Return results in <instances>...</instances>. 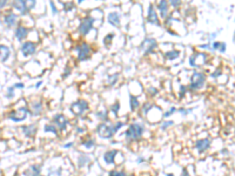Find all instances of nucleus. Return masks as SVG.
I'll use <instances>...</instances> for the list:
<instances>
[{
  "label": "nucleus",
  "mask_w": 235,
  "mask_h": 176,
  "mask_svg": "<svg viewBox=\"0 0 235 176\" xmlns=\"http://www.w3.org/2000/svg\"><path fill=\"white\" fill-rule=\"evenodd\" d=\"M123 124H125L123 122H118L114 126L113 124H107V123H101V124L98 126V134L104 139H111Z\"/></svg>",
  "instance_id": "obj_1"
},
{
  "label": "nucleus",
  "mask_w": 235,
  "mask_h": 176,
  "mask_svg": "<svg viewBox=\"0 0 235 176\" xmlns=\"http://www.w3.org/2000/svg\"><path fill=\"white\" fill-rule=\"evenodd\" d=\"M143 132H145V126L140 122H135L128 127L125 135L127 140H138L142 136Z\"/></svg>",
  "instance_id": "obj_2"
},
{
  "label": "nucleus",
  "mask_w": 235,
  "mask_h": 176,
  "mask_svg": "<svg viewBox=\"0 0 235 176\" xmlns=\"http://www.w3.org/2000/svg\"><path fill=\"white\" fill-rule=\"evenodd\" d=\"M203 82H204V75H203V73L195 71V72H193L192 77H191L189 88H191V89H193V91H196V89H199V88L202 87Z\"/></svg>",
  "instance_id": "obj_3"
},
{
  "label": "nucleus",
  "mask_w": 235,
  "mask_h": 176,
  "mask_svg": "<svg viewBox=\"0 0 235 176\" xmlns=\"http://www.w3.org/2000/svg\"><path fill=\"white\" fill-rule=\"evenodd\" d=\"M28 109L27 107H21V108H19L17 112H12L8 114V117L11 120L15 121V122H20V121H24L26 119V116L28 114Z\"/></svg>",
  "instance_id": "obj_4"
},
{
  "label": "nucleus",
  "mask_w": 235,
  "mask_h": 176,
  "mask_svg": "<svg viewBox=\"0 0 235 176\" xmlns=\"http://www.w3.org/2000/svg\"><path fill=\"white\" fill-rule=\"evenodd\" d=\"M87 108H88V105H87V101H85V100L76 101V102H74V103L70 107V109H71L76 116L82 115V113H84L85 110H87Z\"/></svg>",
  "instance_id": "obj_5"
},
{
  "label": "nucleus",
  "mask_w": 235,
  "mask_h": 176,
  "mask_svg": "<svg viewBox=\"0 0 235 176\" xmlns=\"http://www.w3.org/2000/svg\"><path fill=\"white\" fill-rule=\"evenodd\" d=\"M75 50L79 52V55H78V59H79L80 61H84V60H87L88 56H90V53H91V47L86 42H82L81 45L76 46Z\"/></svg>",
  "instance_id": "obj_6"
},
{
  "label": "nucleus",
  "mask_w": 235,
  "mask_h": 176,
  "mask_svg": "<svg viewBox=\"0 0 235 176\" xmlns=\"http://www.w3.org/2000/svg\"><path fill=\"white\" fill-rule=\"evenodd\" d=\"M93 22H94V18L90 17V18H85L81 21L80 26H79V33L82 35H86L88 32L92 29L93 27Z\"/></svg>",
  "instance_id": "obj_7"
},
{
  "label": "nucleus",
  "mask_w": 235,
  "mask_h": 176,
  "mask_svg": "<svg viewBox=\"0 0 235 176\" xmlns=\"http://www.w3.org/2000/svg\"><path fill=\"white\" fill-rule=\"evenodd\" d=\"M156 46H158V44H156L155 39L147 38V39H145V40H143V42L141 45V48L143 50L145 54H149V53H152L155 50Z\"/></svg>",
  "instance_id": "obj_8"
},
{
  "label": "nucleus",
  "mask_w": 235,
  "mask_h": 176,
  "mask_svg": "<svg viewBox=\"0 0 235 176\" xmlns=\"http://www.w3.org/2000/svg\"><path fill=\"white\" fill-rule=\"evenodd\" d=\"M53 122L59 127V129H61V130H64V129L66 128V126H67V123H68L67 119H66V117H65L62 114H56V115H54Z\"/></svg>",
  "instance_id": "obj_9"
},
{
  "label": "nucleus",
  "mask_w": 235,
  "mask_h": 176,
  "mask_svg": "<svg viewBox=\"0 0 235 176\" xmlns=\"http://www.w3.org/2000/svg\"><path fill=\"white\" fill-rule=\"evenodd\" d=\"M34 52H35V45H34L33 42H31V41L24 42V45L21 46V53H23L25 56L32 55Z\"/></svg>",
  "instance_id": "obj_10"
},
{
  "label": "nucleus",
  "mask_w": 235,
  "mask_h": 176,
  "mask_svg": "<svg viewBox=\"0 0 235 176\" xmlns=\"http://www.w3.org/2000/svg\"><path fill=\"white\" fill-rule=\"evenodd\" d=\"M147 20L151 24H154L156 26H159L160 22H159V18H158V14L154 11V7L153 5H149V8H148V15H147Z\"/></svg>",
  "instance_id": "obj_11"
},
{
  "label": "nucleus",
  "mask_w": 235,
  "mask_h": 176,
  "mask_svg": "<svg viewBox=\"0 0 235 176\" xmlns=\"http://www.w3.org/2000/svg\"><path fill=\"white\" fill-rule=\"evenodd\" d=\"M13 7L17 8L21 14H26L29 9V6H27V1H24V0H19V1L13 3Z\"/></svg>",
  "instance_id": "obj_12"
},
{
  "label": "nucleus",
  "mask_w": 235,
  "mask_h": 176,
  "mask_svg": "<svg viewBox=\"0 0 235 176\" xmlns=\"http://www.w3.org/2000/svg\"><path fill=\"white\" fill-rule=\"evenodd\" d=\"M209 146H210L209 139H202V140L196 141V143H195V147H196V149L199 152H204L206 149L209 148Z\"/></svg>",
  "instance_id": "obj_13"
},
{
  "label": "nucleus",
  "mask_w": 235,
  "mask_h": 176,
  "mask_svg": "<svg viewBox=\"0 0 235 176\" xmlns=\"http://www.w3.org/2000/svg\"><path fill=\"white\" fill-rule=\"evenodd\" d=\"M108 22L112 24L113 26H120V15L118 12H112L108 14Z\"/></svg>",
  "instance_id": "obj_14"
},
{
  "label": "nucleus",
  "mask_w": 235,
  "mask_h": 176,
  "mask_svg": "<svg viewBox=\"0 0 235 176\" xmlns=\"http://www.w3.org/2000/svg\"><path fill=\"white\" fill-rule=\"evenodd\" d=\"M118 154V150H110V152H106L104 154V160L107 164H112L114 162V157L115 155Z\"/></svg>",
  "instance_id": "obj_15"
},
{
  "label": "nucleus",
  "mask_w": 235,
  "mask_h": 176,
  "mask_svg": "<svg viewBox=\"0 0 235 176\" xmlns=\"http://www.w3.org/2000/svg\"><path fill=\"white\" fill-rule=\"evenodd\" d=\"M21 130L24 132V134L27 136V138H32V136L35 134L37 128H35L34 124H29V126H24L21 128Z\"/></svg>",
  "instance_id": "obj_16"
},
{
  "label": "nucleus",
  "mask_w": 235,
  "mask_h": 176,
  "mask_svg": "<svg viewBox=\"0 0 235 176\" xmlns=\"http://www.w3.org/2000/svg\"><path fill=\"white\" fill-rule=\"evenodd\" d=\"M40 169H41L40 165H39V164H34V165H32V167L25 173V175H26V176H39V175H40Z\"/></svg>",
  "instance_id": "obj_17"
},
{
  "label": "nucleus",
  "mask_w": 235,
  "mask_h": 176,
  "mask_svg": "<svg viewBox=\"0 0 235 176\" xmlns=\"http://www.w3.org/2000/svg\"><path fill=\"white\" fill-rule=\"evenodd\" d=\"M27 33H28V29H26L25 27H18L15 29V36H17L18 40H23V39H25Z\"/></svg>",
  "instance_id": "obj_18"
},
{
  "label": "nucleus",
  "mask_w": 235,
  "mask_h": 176,
  "mask_svg": "<svg viewBox=\"0 0 235 176\" xmlns=\"http://www.w3.org/2000/svg\"><path fill=\"white\" fill-rule=\"evenodd\" d=\"M4 20H5V24H6L7 26L12 27V26H14V24L17 22V15L13 14V13H9V14H7V15L5 17Z\"/></svg>",
  "instance_id": "obj_19"
},
{
  "label": "nucleus",
  "mask_w": 235,
  "mask_h": 176,
  "mask_svg": "<svg viewBox=\"0 0 235 176\" xmlns=\"http://www.w3.org/2000/svg\"><path fill=\"white\" fill-rule=\"evenodd\" d=\"M0 52H1V61L5 62L7 59H8L9 54H11V51H9V48H8L7 46L1 45V46H0Z\"/></svg>",
  "instance_id": "obj_20"
},
{
  "label": "nucleus",
  "mask_w": 235,
  "mask_h": 176,
  "mask_svg": "<svg viewBox=\"0 0 235 176\" xmlns=\"http://www.w3.org/2000/svg\"><path fill=\"white\" fill-rule=\"evenodd\" d=\"M159 9H160V13H161V17L165 18L166 15H167V11H168V4L167 1H165V0H161V1L159 3L158 5Z\"/></svg>",
  "instance_id": "obj_21"
},
{
  "label": "nucleus",
  "mask_w": 235,
  "mask_h": 176,
  "mask_svg": "<svg viewBox=\"0 0 235 176\" xmlns=\"http://www.w3.org/2000/svg\"><path fill=\"white\" fill-rule=\"evenodd\" d=\"M42 110V103L41 102H34L32 103V112L33 115H39Z\"/></svg>",
  "instance_id": "obj_22"
},
{
  "label": "nucleus",
  "mask_w": 235,
  "mask_h": 176,
  "mask_svg": "<svg viewBox=\"0 0 235 176\" xmlns=\"http://www.w3.org/2000/svg\"><path fill=\"white\" fill-rule=\"evenodd\" d=\"M179 55H180V52H179V51H169V52H167V53L165 54V56L167 58V59H169V60H174V59L179 58Z\"/></svg>",
  "instance_id": "obj_23"
},
{
  "label": "nucleus",
  "mask_w": 235,
  "mask_h": 176,
  "mask_svg": "<svg viewBox=\"0 0 235 176\" xmlns=\"http://www.w3.org/2000/svg\"><path fill=\"white\" fill-rule=\"evenodd\" d=\"M129 99H131V109L135 110L139 107V101H138V99H136V96H134V95H131Z\"/></svg>",
  "instance_id": "obj_24"
},
{
  "label": "nucleus",
  "mask_w": 235,
  "mask_h": 176,
  "mask_svg": "<svg viewBox=\"0 0 235 176\" xmlns=\"http://www.w3.org/2000/svg\"><path fill=\"white\" fill-rule=\"evenodd\" d=\"M90 162V159H88V156L87 155H80V159H79V167H84V165L86 163Z\"/></svg>",
  "instance_id": "obj_25"
},
{
  "label": "nucleus",
  "mask_w": 235,
  "mask_h": 176,
  "mask_svg": "<svg viewBox=\"0 0 235 176\" xmlns=\"http://www.w3.org/2000/svg\"><path fill=\"white\" fill-rule=\"evenodd\" d=\"M96 116L99 117V119L104 120V121H107V120H108V114H107V112H106V110H102V112H98Z\"/></svg>",
  "instance_id": "obj_26"
},
{
  "label": "nucleus",
  "mask_w": 235,
  "mask_h": 176,
  "mask_svg": "<svg viewBox=\"0 0 235 176\" xmlns=\"http://www.w3.org/2000/svg\"><path fill=\"white\" fill-rule=\"evenodd\" d=\"M45 132H50V133H54V134H58V132H56V128L53 126V124H46L45 126Z\"/></svg>",
  "instance_id": "obj_27"
},
{
  "label": "nucleus",
  "mask_w": 235,
  "mask_h": 176,
  "mask_svg": "<svg viewBox=\"0 0 235 176\" xmlns=\"http://www.w3.org/2000/svg\"><path fill=\"white\" fill-rule=\"evenodd\" d=\"M108 176H126V173L123 170H111Z\"/></svg>",
  "instance_id": "obj_28"
},
{
  "label": "nucleus",
  "mask_w": 235,
  "mask_h": 176,
  "mask_svg": "<svg viewBox=\"0 0 235 176\" xmlns=\"http://www.w3.org/2000/svg\"><path fill=\"white\" fill-rule=\"evenodd\" d=\"M118 77H119V74H114V75H111V76H108V85H111V86H113L114 83H115V81L118 80Z\"/></svg>",
  "instance_id": "obj_29"
},
{
  "label": "nucleus",
  "mask_w": 235,
  "mask_h": 176,
  "mask_svg": "<svg viewBox=\"0 0 235 176\" xmlns=\"http://www.w3.org/2000/svg\"><path fill=\"white\" fill-rule=\"evenodd\" d=\"M152 107H153V105L152 103H149V102H147V103H145L143 105V107H142V114H147V113H148L149 112V109L152 108Z\"/></svg>",
  "instance_id": "obj_30"
},
{
  "label": "nucleus",
  "mask_w": 235,
  "mask_h": 176,
  "mask_svg": "<svg viewBox=\"0 0 235 176\" xmlns=\"http://www.w3.org/2000/svg\"><path fill=\"white\" fill-rule=\"evenodd\" d=\"M198 56H199V53H195V54H193V55L189 58V65H191L192 67H196V65H195V60H196Z\"/></svg>",
  "instance_id": "obj_31"
},
{
  "label": "nucleus",
  "mask_w": 235,
  "mask_h": 176,
  "mask_svg": "<svg viewBox=\"0 0 235 176\" xmlns=\"http://www.w3.org/2000/svg\"><path fill=\"white\" fill-rule=\"evenodd\" d=\"M82 146H85L86 148H88V149H90V148H93V147H94V141H93V140L84 141V142H82Z\"/></svg>",
  "instance_id": "obj_32"
},
{
  "label": "nucleus",
  "mask_w": 235,
  "mask_h": 176,
  "mask_svg": "<svg viewBox=\"0 0 235 176\" xmlns=\"http://www.w3.org/2000/svg\"><path fill=\"white\" fill-rule=\"evenodd\" d=\"M119 109H120V105H119V103H114V105L111 106V110H112L115 115H118V112H119Z\"/></svg>",
  "instance_id": "obj_33"
},
{
  "label": "nucleus",
  "mask_w": 235,
  "mask_h": 176,
  "mask_svg": "<svg viewBox=\"0 0 235 176\" xmlns=\"http://www.w3.org/2000/svg\"><path fill=\"white\" fill-rule=\"evenodd\" d=\"M14 86H12V87H9L8 89H7V94H6V96L8 97V99H11V97L13 96V92H14Z\"/></svg>",
  "instance_id": "obj_34"
},
{
  "label": "nucleus",
  "mask_w": 235,
  "mask_h": 176,
  "mask_svg": "<svg viewBox=\"0 0 235 176\" xmlns=\"http://www.w3.org/2000/svg\"><path fill=\"white\" fill-rule=\"evenodd\" d=\"M113 36H114V34H108V35H106L105 36V40H104V42H105V45H108L110 42H111V40L113 39Z\"/></svg>",
  "instance_id": "obj_35"
},
{
  "label": "nucleus",
  "mask_w": 235,
  "mask_h": 176,
  "mask_svg": "<svg viewBox=\"0 0 235 176\" xmlns=\"http://www.w3.org/2000/svg\"><path fill=\"white\" fill-rule=\"evenodd\" d=\"M174 122L173 121H165L162 124H161V128L162 129H166V128H167V127H169V126H172Z\"/></svg>",
  "instance_id": "obj_36"
},
{
  "label": "nucleus",
  "mask_w": 235,
  "mask_h": 176,
  "mask_svg": "<svg viewBox=\"0 0 235 176\" xmlns=\"http://www.w3.org/2000/svg\"><path fill=\"white\" fill-rule=\"evenodd\" d=\"M64 6H65V11L66 12H68L71 8H73V4L72 3H66V4H64Z\"/></svg>",
  "instance_id": "obj_37"
},
{
  "label": "nucleus",
  "mask_w": 235,
  "mask_h": 176,
  "mask_svg": "<svg viewBox=\"0 0 235 176\" xmlns=\"http://www.w3.org/2000/svg\"><path fill=\"white\" fill-rule=\"evenodd\" d=\"M174 112H175V108H174V107H172V108H171L168 112H166V113L163 114V116H165V117H168V116H171Z\"/></svg>",
  "instance_id": "obj_38"
},
{
  "label": "nucleus",
  "mask_w": 235,
  "mask_h": 176,
  "mask_svg": "<svg viewBox=\"0 0 235 176\" xmlns=\"http://www.w3.org/2000/svg\"><path fill=\"white\" fill-rule=\"evenodd\" d=\"M171 5H172L173 7H179V6L181 5V3L179 1V0H172V1H171Z\"/></svg>",
  "instance_id": "obj_39"
},
{
  "label": "nucleus",
  "mask_w": 235,
  "mask_h": 176,
  "mask_svg": "<svg viewBox=\"0 0 235 176\" xmlns=\"http://www.w3.org/2000/svg\"><path fill=\"white\" fill-rule=\"evenodd\" d=\"M191 110H192V109H185V108H180V109H179V112H180L182 115H186V114L191 113Z\"/></svg>",
  "instance_id": "obj_40"
},
{
  "label": "nucleus",
  "mask_w": 235,
  "mask_h": 176,
  "mask_svg": "<svg viewBox=\"0 0 235 176\" xmlns=\"http://www.w3.org/2000/svg\"><path fill=\"white\" fill-rule=\"evenodd\" d=\"M220 74H221V69H218V71H215L214 73H212L210 76H213V77H218Z\"/></svg>",
  "instance_id": "obj_41"
},
{
  "label": "nucleus",
  "mask_w": 235,
  "mask_h": 176,
  "mask_svg": "<svg viewBox=\"0 0 235 176\" xmlns=\"http://www.w3.org/2000/svg\"><path fill=\"white\" fill-rule=\"evenodd\" d=\"M219 51L220 52H224V51H226V44H224V42H221V46H220V48H219Z\"/></svg>",
  "instance_id": "obj_42"
},
{
  "label": "nucleus",
  "mask_w": 235,
  "mask_h": 176,
  "mask_svg": "<svg viewBox=\"0 0 235 176\" xmlns=\"http://www.w3.org/2000/svg\"><path fill=\"white\" fill-rule=\"evenodd\" d=\"M50 5H51V8L53 9V12H54V13H56L58 11H56V7H55V5H54V3H53V1H51V3H50Z\"/></svg>",
  "instance_id": "obj_43"
},
{
  "label": "nucleus",
  "mask_w": 235,
  "mask_h": 176,
  "mask_svg": "<svg viewBox=\"0 0 235 176\" xmlns=\"http://www.w3.org/2000/svg\"><path fill=\"white\" fill-rule=\"evenodd\" d=\"M15 88H24V83H20V82H18L15 85H13Z\"/></svg>",
  "instance_id": "obj_44"
},
{
  "label": "nucleus",
  "mask_w": 235,
  "mask_h": 176,
  "mask_svg": "<svg viewBox=\"0 0 235 176\" xmlns=\"http://www.w3.org/2000/svg\"><path fill=\"white\" fill-rule=\"evenodd\" d=\"M200 48H208V50H212V47H210L209 44H207V45H202V46H200Z\"/></svg>",
  "instance_id": "obj_45"
},
{
  "label": "nucleus",
  "mask_w": 235,
  "mask_h": 176,
  "mask_svg": "<svg viewBox=\"0 0 235 176\" xmlns=\"http://www.w3.org/2000/svg\"><path fill=\"white\" fill-rule=\"evenodd\" d=\"M186 92V87L185 86H181V92H180V96H182V94H185Z\"/></svg>",
  "instance_id": "obj_46"
},
{
  "label": "nucleus",
  "mask_w": 235,
  "mask_h": 176,
  "mask_svg": "<svg viewBox=\"0 0 235 176\" xmlns=\"http://www.w3.org/2000/svg\"><path fill=\"white\" fill-rule=\"evenodd\" d=\"M149 92L153 94V95H155L156 93H158V91H156V89H154V88H149Z\"/></svg>",
  "instance_id": "obj_47"
},
{
  "label": "nucleus",
  "mask_w": 235,
  "mask_h": 176,
  "mask_svg": "<svg viewBox=\"0 0 235 176\" xmlns=\"http://www.w3.org/2000/svg\"><path fill=\"white\" fill-rule=\"evenodd\" d=\"M70 72H71V69H70V68H67L66 72H65V74H64V77H67V75L70 74Z\"/></svg>",
  "instance_id": "obj_48"
},
{
  "label": "nucleus",
  "mask_w": 235,
  "mask_h": 176,
  "mask_svg": "<svg viewBox=\"0 0 235 176\" xmlns=\"http://www.w3.org/2000/svg\"><path fill=\"white\" fill-rule=\"evenodd\" d=\"M73 146V142H71V143H67V144H65L64 147H65V148H70V147H72Z\"/></svg>",
  "instance_id": "obj_49"
},
{
  "label": "nucleus",
  "mask_w": 235,
  "mask_h": 176,
  "mask_svg": "<svg viewBox=\"0 0 235 176\" xmlns=\"http://www.w3.org/2000/svg\"><path fill=\"white\" fill-rule=\"evenodd\" d=\"M5 5H6V1H5V0H3V1H1V4H0V7L3 8V7L5 6Z\"/></svg>",
  "instance_id": "obj_50"
},
{
  "label": "nucleus",
  "mask_w": 235,
  "mask_h": 176,
  "mask_svg": "<svg viewBox=\"0 0 235 176\" xmlns=\"http://www.w3.org/2000/svg\"><path fill=\"white\" fill-rule=\"evenodd\" d=\"M182 176H189L188 173H187V170H183V171H182Z\"/></svg>",
  "instance_id": "obj_51"
},
{
  "label": "nucleus",
  "mask_w": 235,
  "mask_h": 176,
  "mask_svg": "<svg viewBox=\"0 0 235 176\" xmlns=\"http://www.w3.org/2000/svg\"><path fill=\"white\" fill-rule=\"evenodd\" d=\"M216 34H218V33H213V34H210V40H212V39H214L215 36H216Z\"/></svg>",
  "instance_id": "obj_52"
},
{
  "label": "nucleus",
  "mask_w": 235,
  "mask_h": 176,
  "mask_svg": "<svg viewBox=\"0 0 235 176\" xmlns=\"http://www.w3.org/2000/svg\"><path fill=\"white\" fill-rule=\"evenodd\" d=\"M138 162H139V163L143 162V159H142V157H139V159H138Z\"/></svg>",
  "instance_id": "obj_53"
},
{
  "label": "nucleus",
  "mask_w": 235,
  "mask_h": 176,
  "mask_svg": "<svg viewBox=\"0 0 235 176\" xmlns=\"http://www.w3.org/2000/svg\"><path fill=\"white\" fill-rule=\"evenodd\" d=\"M234 61H235V58H234Z\"/></svg>",
  "instance_id": "obj_54"
}]
</instances>
